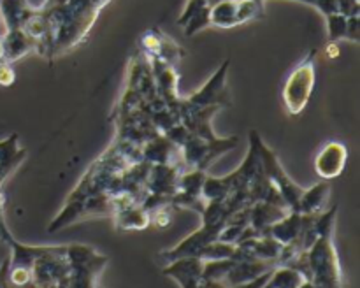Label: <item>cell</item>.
<instances>
[{"mask_svg": "<svg viewBox=\"0 0 360 288\" xmlns=\"http://www.w3.org/2000/svg\"><path fill=\"white\" fill-rule=\"evenodd\" d=\"M111 0H44L37 7L46 27L39 55L55 60L72 51L86 39L98 14Z\"/></svg>", "mask_w": 360, "mask_h": 288, "instance_id": "cell-1", "label": "cell"}, {"mask_svg": "<svg viewBox=\"0 0 360 288\" xmlns=\"http://www.w3.org/2000/svg\"><path fill=\"white\" fill-rule=\"evenodd\" d=\"M306 253L315 288H343V273L334 246V230L316 235L315 242Z\"/></svg>", "mask_w": 360, "mask_h": 288, "instance_id": "cell-2", "label": "cell"}, {"mask_svg": "<svg viewBox=\"0 0 360 288\" xmlns=\"http://www.w3.org/2000/svg\"><path fill=\"white\" fill-rule=\"evenodd\" d=\"M250 133H252L253 140H255L257 144V151H259V157H260V162H262V169L266 178L269 179L271 185L280 192L281 199H283L285 204H287L288 211H297L299 200H301V195L302 192H304V188H301L297 183H294L290 178H288V174L285 172V169L281 167L280 160H278L276 153H274L271 148L266 146L262 137H260L255 130H252Z\"/></svg>", "mask_w": 360, "mask_h": 288, "instance_id": "cell-3", "label": "cell"}, {"mask_svg": "<svg viewBox=\"0 0 360 288\" xmlns=\"http://www.w3.org/2000/svg\"><path fill=\"white\" fill-rule=\"evenodd\" d=\"M315 58L316 49H311L297 67L290 72L283 86V100L290 114L304 111L315 88Z\"/></svg>", "mask_w": 360, "mask_h": 288, "instance_id": "cell-4", "label": "cell"}, {"mask_svg": "<svg viewBox=\"0 0 360 288\" xmlns=\"http://www.w3.org/2000/svg\"><path fill=\"white\" fill-rule=\"evenodd\" d=\"M229 60H225L220 65V69H217V72L210 77L206 84L199 88L193 95H190L188 98H185L190 105H197V107H210V105H229L227 98V88H225V79H227L229 72Z\"/></svg>", "mask_w": 360, "mask_h": 288, "instance_id": "cell-5", "label": "cell"}, {"mask_svg": "<svg viewBox=\"0 0 360 288\" xmlns=\"http://www.w3.org/2000/svg\"><path fill=\"white\" fill-rule=\"evenodd\" d=\"M348 160L347 146L338 140L327 143L315 158V171L326 181L338 178L345 171Z\"/></svg>", "mask_w": 360, "mask_h": 288, "instance_id": "cell-6", "label": "cell"}, {"mask_svg": "<svg viewBox=\"0 0 360 288\" xmlns=\"http://www.w3.org/2000/svg\"><path fill=\"white\" fill-rule=\"evenodd\" d=\"M204 260L199 256H183L169 262L164 267V274L176 280L181 288H199L202 276Z\"/></svg>", "mask_w": 360, "mask_h": 288, "instance_id": "cell-7", "label": "cell"}, {"mask_svg": "<svg viewBox=\"0 0 360 288\" xmlns=\"http://www.w3.org/2000/svg\"><path fill=\"white\" fill-rule=\"evenodd\" d=\"M276 267V262H267V260H239L234 262L232 269L224 277L229 287H238V284L252 281L259 277L260 274L267 273L269 269Z\"/></svg>", "mask_w": 360, "mask_h": 288, "instance_id": "cell-8", "label": "cell"}, {"mask_svg": "<svg viewBox=\"0 0 360 288\" xmlns=\"http://www.w3.org/2000/svg\"><path fill=\"white\" fill-rule=\"evenodd\" d=\"M0 41H2L4 60L9 63L16 62V60L27 56L28 53L35 51V42L21 28H18V30H6L0 35Z\"/></svg>", "mask_w": 360, "mask_h": 288, "instance_id": "cell-9", "label": "cell"}, {"mask_svg": "<svg viewBox=\"0 0 360 288\" xmlns=\"http://www.w3.org/2000/svg\"><path fill=\"white\" fill-rule=\"evenodd\" d=\"M34 9L35 7H32L28 0H0V18H2L6 30L23 28Z\"/></svg>", "mask_w": 360, "mask_h": 288, "instance_id": "cell-10", "label": "cell"}, {"mask_svg": "<svg viewBox=\"0 0 360 288\" xmlns=\"http://www.w3.org/2000/svg\"><path fill=\"white\" fill-rule=\"evenodd\" d=\"M330 185L327 181L316 183L311 188L304 190L299 200L297 213L301 214H320L323 211L327 199H329Z\"/></svg>", "mask_w": 360, "mask_h": 288, "instance_id": "cell-11", "label": "cell"}, {"mask_svg": "<svg viewBox=\"0 0 360 288\" xmlns=\"http://www.w3.org/2000/svg\"><path fill=\"white\" fill-rule=\"evenodd\" d=\"M112 216H115L118 228H122V230H134V228L141 230V228H146L150 225V214L141 207V204H132V206L118 209Z\"/></svg>", "mask_w": 360, "mask_h": 288, "instance_id": "cell-12", "label": "cell"}, {"mask_svg": "<svg viewBox=\"0 0 360 288\" xmlns=\"http://www.w3.org/2000/svg\"><path fill=\"white\" fill-rule=\"evenodd\" d=\"M210 25L218 28L238 27L236 0H221V2L210 6Z\"/></svg>", "mask_w": 360, "mask_h": 288, "instance_id": "cell-13", "label": "cell"}, {"mask_svg": "<svg viewBox=\"0 0 360 288\" xmlns=\"http://www.w3.org/2000/svg\"><path fill=\"white\" fill-rule=\"evenodd\" d=\"M236 16H238V25L259 20L264 16V4L257 0H236Z\"/></svg>", "mask_w": 360, "mask_h": 288, "instance_id": "cell-14", "label": "cell"}, {"mask_svg": "<svg viewBox=\"0 0 360 288\" xmlns=\"http://www.w3.org/2000/svg\"><path fill=\"white\" fill-rule=\"evenodd\" d=\"M327 21V37L329 42H338L347 37V21L348 18L341 13H333L326 16Z\"/></svg>", "mask_w": 360, "mask_h": 288, "instance_id": "cell-15", "label": "cell"}, {"mask_svg": "<svg viewBox=\"0 0 360 288\" xmlns=\"http://www.w3.org/2000/svg\"><path fill=\"white\" fill-rule=\"evenodd\" d=\"M234 262L236 260H210V262H204L200 280H224L229 270L232 269Z\"/></svg>", "mask_w": 360, "mask_h": 288, "instance_id": "cell-16", "label": "cell"}, {"mask_svg": "<svg viewBox=\"0 0 360 288\" xmlns=\"http://www.w3.org/2000/svg\"><path fill=\"white\" fill-rule=\"evenodd\" d=\"M206 27H210V6L197 11V13L192 14V18L183 25V28H185V35H188V37L190 35L197 34V32L204 30Z\"/></svg>", "mask_w": 360, "mask_h": 288, "instance_id": "cell-17", "label": "cell"}, {"mask_svg": "<svg viewBox=\"0 0 360 288\" xmlns=\"http://www.w3.org/2000/svg\"><path fill=\"white\" fill-rule=\"evenodd\" d=\"M21 151V148L18 146V133H13L7 139L0 140V160H7V158H13L14 155H18Z\"/></svg>", "mask_w": 360, "mask_h": 288, "instance_id": "cell-18", "label": "cell"}, {"mask_svg": "<svg viewBox=\"0 0 360 288\" xmlns=\"http://www.w3.org/2000/svg\"><path fill=\"white\" fill-rule=\"evenodd\" d=\"M14 79H16V72L13 65L6 60H0V86H11Z\"/></svg>", "mask_w": 360, "mask_h": 288, "instance_id": "cell-19", "label": "cell"}, {"mask_svg": "<svg viewBox=\"0 0 360 288\" xmlns=\"http://www.w3.org/2000/svg\"><path fill=\"white\" fill-rule=\"evenodd\" d=\"M338 9L345 16H359V0H338Z\"/></svg>", "mask_w": 360, "mask_h": 288, "instance_id": "cell-20", "label": "cell"}, {"mask_svg": "<svg viewBox=\"0 0 360 288\" xmlns=\"http://www.w3.org/2000/svg\"><path fill=\"white\" fill-rule=\"evenodd\" d=\"M347 41L359 42V16H348L347 21Z\"/></svg>", "mask_w": 360, "mask_h": 288, "instance_id": "cell-21", "label": "cell"}, {"mask_svg": "<svg viewBox=\"0 0 360 288\" xmlns=\"http://www.w3.org/2000/svg\"><path fill=\"white\" fill-rule=\"evenodd\" d=\"M326 53L329 58H338L340 56V46H338V42H327Z\"/></svg>", "mask_w": 360, "mask_h": 288, "instance_id": "cell-22", "label": "cell"}, {"mask_svg": "<svg viewBox=\"0 0 360 288\" xmlns=\"http://www.w3.org/2000/svg\"><path fill=\"white\" fill-rule=\"evenodd\" d=\"M0 60H4V49H2V41H0Z\"/></svg>", "mask_w": 360, "mask_h": 288, "instance_id": "cell-23", "label": "cell"}]
</instances>
